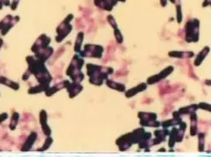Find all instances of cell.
<instances>
[{
    "instance_id": "6da1fadb",
    "label": "cell",
    "mask_w": 211,
    "mask_h": 157,
    "mask_svg": "<svg viewBox=\"0 0 211 157\" xmlns=\"http://www.w3.org/2000/svg\"><path fill=\"white\" fill-rule=\"evenodd\" d=\"M198 21L193 19V21L188 22L187 24V41H198Z\"/></svg>"
},
{
    "instance_id": "7a4b0ae2",
    "label": "cell",
    "mask_w": 211,
    "mask_h": 157,
    "mask_svg": "<svg viewBox=\"0 0 211 157\" xmlns=\"http://www.w3.org/2000/svg\"><path fill=\"white\" fill-rule=\"evenodd\" d=\"M69 84H68L67 88L69 89V94H70V97H73L75 95H77L82 90V86L79 85L78 83H73V84H71L70 86H69Z\"/></svg>"
},
{
    "instance_id": "3957f363",
    "label": "cell",
    "mask_w": 211,
    "mask_h": 157,
    "mask_svg": "<svg viewBox=\"0 0 211 157\" xmlns=\"http://www.w3.org/2000/svg\"><path fill=\"white\" fill-rule=\"evenodd\" d=\"M40 119H41V124L42 125V129H43V131L45 132V134L47 135H49L50 133H51V130L49 129L48 126L45 125L46 123V120H47V115L45 114V111H42V114L40 115Z\"/></svg>"
},
{
    "instance_id": "277c9868",
    "label": "cell",
    "mask_w": 211,
    "mask_h": 157,
    "mask_svg": "<svg viewBox=\"0 0 211 157\" xmlns=\"http://www.w3.org/2000/svg\"><path fill=\"white\" fill-rule=\"evenodd\" d=\"M107 85L110 88H113V89H116V90H118V91H120V92H123V91L125 90L124 85H122V84H120V83H114L112 80H107Z\"/></svg>"
},
{
    "instance_id": "5b68a950",
    "label": "cell",
    "mask_w": 211,
    "mask_h": 157,
    "mask_svg": "<svg viewBox=\"0 0 211 157\" xmlns=\"http://www.w3.org/2000/svg\"><path fill=\"white\" fill-rule=\"evenodd\" d=\"M209 51H210L209 47H205V49H204V51H202L201 52L199 53V55H198L197 59H196V60H195V65H196V66L200 65L201 61L204 59V57H205V56L207 55V54L209 53Z\"/></svg>"
},
{
    "instance_id": "8992f818",
    "label": "cell",
    "mask_w": 211,
    "mask_h": 157,
    "mask_svg": "<svg viewBox=\"0 0 211 157\" xmlns=\"http://www.w3.org/2000/svg\"><path fill=\"white\" fill-rule=\"evenodd\" d=\"M191 135H195L196 134V130H197V126H196V122H197V117L195 115V114H192L191 115Z\"/></svg>"
},
{
    "instance_id": "52a82bcc",
    "label": "cell",
    "mask_w": 211,
    "mask_h": 157,
    "mask_svg": "<svg viewBox=\"0 0 211 157\" xmlns=\"http://www.w3.org/2000/svg\"><path fill=\"white\" fill-rule=\"evenodd\" d=\"M119 34H120L119 30L117 29V31H116V33H115V36H116V39H117V42L121 43V42H122V36L121 35H119Z\"/></svg>"
},
{
    "instance_id": "ba28073f",
    "label": "cell",
    "mask_w": 211,
    "mask_h": 157,
    "mask_svg": "<svg viewBox=\"0 0 211 157\" xmlns=\"http://www.w3.org/2000/svg\"><path fill=\"white\" fill-rule=\"evenodd\" d=\"M199 134H200L199 135V140H200V142H199V150L202 151L204 150V139L203 138V139H202V133Z\"/></svg>"
}]
</instances>
